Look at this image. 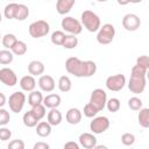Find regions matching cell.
I'll use <instances>...</instances> for the list:
<instances>
[{
  "mask_svg": "<svg viewBox=\"0 0 149 149\" xmlns=\"http://www.w3.org/2000/svg\"><path fill=\"white\" fill-rule=\"evenodd\" d=\"M64 37H65V34L62 30H56L51 34V42L55 45H63Z\"/></svg>",
  "mask_w": 149,
  "mask_h": 149,
  "instance_id": "cell-32",
  "label": "cell"
},
{
  "mask_svg": "<svg viewBox=\"0 0 149 149\" xmlns=\"http://www.w3.org/2000/svg\"><path fill=\"white\" fill-rule=\"evenodd\" d=\"M106 87L109 90V91H113V92H119L121 91L125 85H126V77L125 74L122 73H118V74H114V76H109L107 77L106 79Z\"/></svg>",
  "mask_w": 149,
  "mask_h": 149,
  "instance_id": "cell-9",
  "label": "cell"
},
{
  "mask_svg": "<svg viewBox=\"0 0 149 149\" xmlns=\"http://www.w3.org/2000/svg\"><path fill=\"white\" fill-rule=\"evenodd\" d=\"M115 36V28L112 23H105L99 28L97 34V41L100 44H109Z\"/></svg>",
  "mask_w": 149,
  "mask_h": 149,
  "instance_id": "cell-4",
  "label": "cell"
},
{
  "mask_svg": "<svg viewBox=\"0 0 149 149\" xmlns=\"http://www.w3.org/2000/svg\"><path fill=\"white\" fill-rule=\"evenodd\" d=\"M22 121H23V125L28 128H33V127H36L37 123H38V120L37 118L33 114L31 111H28L23 114V118H22Z\"/></svg>",
  "mask_w": 149,
  "mask_h": 149,
  "instance_id": "cell-22",
  "label": "cell"
},
{
  "mask_svg": "<svg viewBox=\"0 0 149 149\" xmlns=\"http://www.w3.org/2000/svg\"><path fill=\"white\" fill-rule=\"evenodd\" d=\"M1 21H2V15H1V13H0V23H1Z\"/></svg>",
  "mask_w": 149,
  "mask_h": 149,
  "instance_id": "cell-46",
  "label": "cell"
},
{
  "mask_svg": "<svg viewBox=\"0 0 149 149\" xmlns=\"http://www.w3.org/2000/svg\"><path fill=\"white\" fill-rule=\"evenodd\" d=\"M28 16H29V9H28V7L26 5H23V3H19L17 5V8H16V12H15L14 19H16L17 21H24Z\"/></svg>",
  "mask_w": 149,
  "mask_h": 149,
  "instance_id": "cell-24",
  "label": "cell"
},
{
  "mask_svg": "<svg viewBox=\"0 0 149 149\" xmlns=\"http://www.w3.org/2000/svg\"><path fill=\"white\" fill-rule=\"evenodd\" d=\"M7 149H24V142L20 139L12 140L7 146Z\"/></svg>",
  "mask_w": 149,
  "mask_h": 149,
  "instance_id": "cell-39",
  "label": "cell"
},
{
  "mask_svg": "<svg viewBox=\"0 0 149 149\" xmlns=\"http://www.w3.org/2000/svg\"><path fill=\"white\" fill-rule=\"evenodd\" d=\"M36 134L41 137H47L51 134V126L47 121H41L36 126Z\"/></svg>",
  "mask_w": 149,
  "mask_h": 149,
  "instance_id": "cell-21",
  "label": "cell"
},
{
  "mask_svg": "<svg viewBox=\"0 0 149 149\" xmlns=\"http://www.w3.org/2000/svg\"><path fill=\"white\" fill-rule=\"evenodd\" d=\"M72 87V83H71V79L68 77V76H62L59 77L58 79V88L61 92H69Z\"/></svg>",
  "mask_w": 149,
  "mask_h": 149,
  "instance_id": "cell-27",
  "label": "cell"
},
{
  "mask_svg": "<svg viewBox=\"0 0 149 149\" xmlns=\"http://www.w3.org/2000/svg\"><path fill=\"white\" fill-rule=\"evenodd\" d=\"M30 111H31V112H33V114L37 118V120H38V121H40V120H42V119L45 116V114H47V112H45V107L43 106V104L31 107V109H30Z\"/></svg>",
  "mask_w": 149,
  "mask_h": 149,
  "instance_id": "cell-34",
  "label": "cell"
},
{
  "mask_svg": "<svg viewBox=\"0 0 149 149\" xmlns=\"http://www.w3.org/2000/svg\"><path fill=\"white\" fill-rule=\"evenodd\" d=\"M0 38H1V34H0Z\"/></svg>",
  "mask_w": 149,
  "mask_h": 149,
  "instance_id": "cell-47",
  "label": "cell"
},
{
  "mask_svg": "<svg viewBox=\"0 0 149 149\" xmlns=\"http://www.w3.org/2000/svg\"><path fill=\"white\" fill-rule=\"evenodd\" d=\"M109 127V120L107 116H94L90 122V129L93 134H102Z\"/></svg>",
  "mask_w": 149,
  "mask_h": 149,
  "instance_id": "cell-10",
  "label": "cell"
},
{
  "mask_svg": "<svg viewBox=\"0 0 149 149\" xmlns=\"http://www.w3.org/2000/svg\"><path fill=\"white\" fill-rule=\"evenodd\" d=\"M13 59H14V55L12 54L10 50H7V49L0 50V64L1 65H8L13 62Z\"/></svg>",
  "mask_w": 149,
  "mask_h": 149,
  "instance_id": "cell-28",
  "label": "cell"
},
{
  "mask_svg": "<svg viewBox=\"0 0 149 149\" xmlns=\"http://www.w3.org/2000/svg\"><path fill=\"white\" fill-rule=\"evenodd\" d=\"M0 81L6 86H14L17 83V77L12 69L2 68L0 69Z\"/></svg>",
  "mask_w": 149,
  "mask_h": 149,
  "instance_id": "cell-12",
  "label": "cell"
},
{
  "mask_svg": "<svg viewBox=\"0 0 149 149\" xmlns=\"http://www.w3.org/2000/svg\"><path fill=\"white\" fill-rule=\"evenodd\" d=\"M10 121L9 112L5 108H0V126H6Z\"/></svg>",
  "mask_w": 149,
  "mask_h": 149,
  "instance_id": "cell-38",
  "label": "cell"
},
{
  "mask_svg": "<svg viewBox=\"0 0 149 149\" xmlns=\"http://www.w3.org/2000/svg\"><path fill=\"white\" fill-rule=\"evenodd\" d=\"M136 65H139V66H141V68L148 70V69H149V58H148V56H146V55L140 56V57L136 59Z\"/></svg>",
  "mask_w": 149,
  "mask_h": 149,
  "instance_id": "cell-40",
  "label": "cell"
},
{
  "mask_svg": "<svg viewBox=\"0 0 149 149\" xmlns=\"http://www.w3.org/2000/svg\"><path fill=\"white\" fill-rule=\"evenodd\" d=\"M61 24H62V28H63L65 31H68L70 35L77 36V35L80 34L81 30H83V26H81L80 21H78L77 19H74V17H72V16H65V17L62 20Z\"/></svg>",
  "mask_w": 149,
  "mask_h": 149,
  "instance_id": "cell-7",
  "label": "cell"
},
{
  "mask_svg": "<svg viewBox=\"0 0 149 149\" xmlns=\"http://www.w3.org/2000/svg\"><path fill=\"white\" fill-rule=\"evenodd\" d=\"M37 83H38V86H40L41 91H43V92H51V91H54V88L56 86L54 78L51 76H49V74L41 76L38 78Z\"/></svg>",
  "mask_w": 149,
  "mask_h": 149,
  "instance_id": "cell-13",
  "label": "cell"
},
{
  "mask_svg": "<svg viewBox=\"0 0 149 149\" xmlns=\"http://www.w3.org/2000/svg\"><path fill=\"white\" fill-rule=\"evenodd\" d=\"M28 72L30 76H41L44 72V64L40 61H31L28 64Z\"/></svg>",
  "mask_w": 149,
  "mask_h": 149,
  "instance_id": "cell-19",
  "label": "cell"
},
{
  "mask_svg": "<svg viewBox=\"0 0 149 149\" xmlns=\"http://www.w3.org/2000/svg\"><path fill=\"white\" fill-rule=\"evenodd\" d=\"M84 115L86 116V118H94L97 114H98V111L88 102V104H86L85 106H84Z\"/></svg>",
  "mask_w": 149,
  "mask_h": 149,
  "instance_id": "cell-37",
  "label": "cell"
},
{
  "mask_svg": "<svg viewBox=\"0 0 149 149\" xmlns=\"http://www.w3.org/2000/svg\"><path fill=\"white\" fill-rule=\"evenodd\" d=\"M33 149H50V147H49V144H48V143L40 141V142H36V143L34 144Z\"/></svg>",
  "mask_w": 149,
  "mask_h": 149,
  "instance_id": "cell-43",
  "label": "cell"
},
{
  "mask_svg": "<svg viewBox=\"0 0 149 149\" xmlns=\"http://www.w3.org/2000/svg\"><path fill=\"white\" fill-rule=\"evenodd\" d=\"M63 149H80V148H79V144L77 142H74V141H68L64 144Z\"/></svg>",
  "mask_w": 149,
  "mask_h": 149,
  "instance_id": "cell-42",
  "label": "cell"
},
{
  "mask_svg": "<svg viewBox=\"0 0 149 149\" xmlns=\"http://www.w3.org/2000/svg\"><path fill=\"white\" fill-rule=\"evenodd\" d=\"M49 30H50V26L44 20L34 21L33 23H30V26L28 28L29 35L31 37H34V38H40V37L45 36L49 33Z\"/></svg>",
  "mask_w": 149,
  "mask_h": 149,
  "instance_id": "cell-5",
  "label": "cell"
},
{
  "mask_svg": "<svg viewBox=\"0 0 149 149\" xmlns=\"http://www.w3.org/2000/svg\"><path fill=\"white\" fill-rule=\"evenodd\" d=\"M106 101H107V93L102 88H95L92 91L90 97V104L98 112L102 111L106 107Z\"/></svg>",
  "mask_w": 149,
  "mask_h": 149,
  "instance_id": "cell-6",
  "label": "cell"
},
{
  "mask_svg": "<svg viewBox=\"0 0 149 149\" xmlns=\"http://www.w3.org/2000/svg\"><path fill=\"white\" fill-rule=\"evenodd\" d=\"M140 26H141V20L134 13H128L122 19V27L127 31H135L140 28Z\"/></svg>",
  "mask_w": 149,
  "mask_h": 149,
  "instance_id": "cell-11",
  "label": "cell"
},
{
  "mask_svg": "<svg viewBox=\"0 0 149 149\" xmlns=\"http://www.w3.org/2000/svg\"><path fill=\"white\" fill-rule=\"evenodd\" d=\"M24 102H26V94L21 91H16L9 95L8 105L10 111L14 113H20L24 106Z\"/></svg>",
  "mask_w": 149,
  "mask_h": 149,
  "instance_id": "cell-8",
  "label": "cell"
},
{
  "mask_svg": "<svg viewBox=\"0 0 149 149\" xmlns=\"http://www.w3.org/2000/svg\"><path fill=\"white\" fill-rule=\"evenodd\" d=\"M78 45V38L74 36V35H65L64 37V42H63V45L65 49H73Z\"/></svg>",
  "mask_w": 149,
  "mask_h": 149,
  "instance_id": "cell-30",
  "label": "cell"
},
{
  "mask_svg": "<svg viewBox=\"0 0 149 149\" xmlns=\"http://www.w3.org/2000/svg\"><path fill=\"white\" fill-rule=\"evenodd\" d=\"M6 102H7V98H6V95H5L3 93L0 92V108H2V107L6 105Z\"/></svg>",
  "mask_w": 149,
  "mask_h": 149,
  "instance_id": "cell-44",
  "label": "cell"
},
{
  "mask_svg": "<svg viewBox=\"0 0 149 149\" xmlns=\"http://www.w3.org/2000/svg\"><path fill=\"white\" fill-rule=\"evenodd\" d=\"M80 19H81V21H80L81 26H84L86 28V30H88L90 33H95L101 27L99 16L92 10H88V9L84 10L80 15Z\"/></svg>",
  "mask_w": 149,
  "mask_h": 149,
  "instance_id": "cell-3",
  "label": "cell"
},
{
  "mask_svg": "<svg viewBox=\"0 0 149 149\" xmlns=\"http://www.w3.org/2000/svg\"><path fill=\"white\" fill-rule=\"evenodd\" d=\"M1 38H2V40H1L2 45H3L7 50H10L12 47H13V45L16 43V41H17V38H16V36H15L14 34H6V35L2 36Z\"/></svg>",
  "mask_w": 149,
  "mask_h": 149,
  "instance_id": "cell-29",
  "label": "cell"
},
{
  "mask_svg": "<svg viewBox=\"0 0 149 149\" xmlns=\"http://www.w3.org/2000/svg\"><path fill=\"white\" fill-rule=\"evenodd\" d=\"M142 105H143L142 100L140 98H137V97H132L128 100V107L130 109H133V111H140L142 108Z\"/></svg>",
  "mask_w": 149,
  "mask_h": 149,
  "instance_id": "cell-35",
  "label": "cell"
},
{
  "mask_svg": "<svg viewBox=\"0 0 149 149\" xmlns=\"http://www.w3.org/2000/svg\"><path fill=\"white\" fill-rule=\"evenodd\" d=\"M121 142L123 146H127V147H130L135 143V136L134 134L132 133H123L121 135Z\"/></svg>",
  "mask_w": 149,
  "mask_h": 149,
  "instance_id": "cell-36",
  "label": "cell"
},
{
  "mask_svg": "<svg viewBox=\"0 0 149 149\" xmlns=\"http://www.w3.org/2000/svg\"><path fill=\"white\" fill-rule=\"evenodd\" d=\"M20 87L24 92H33V91H35V87H36V80H35V78L33 76H30V74L23 76L20 79Z\"/></svg>",
  "mask_w": 149,
  "mask_h": 149,
  "instance_id": "cell-16",
  "label": "cell"
},
{
  "mask_svg": "<svg viewBox=\"0 0 149 149\" xmlns=\"http://www.w3.org/2000/svg\"><path fill=\"white\" fill-rule=\"evenodd\" d=\"M74 6V0H58L56 2V10L61 15L68 14Z\"/></svg>",
  "mask_w": 149,
  "mask_h": 149,
  "instance_id": "cell-17",
  "label": "cell"
},
{
  "mask_svg": "<svg viewBox=\"0 0 149 149\" xmlns=\"http://www.w3.org/2000/svg\"><path fill=\"white\" fill-rule=\"evenodd\" d=\"M61 95L56 94V93H51V94H48L47 97H43V106L45 108H50V109H54V108H57L59 105H61Z\"/></svg>",
  "mask_w": 149,
  "mask_h": 149,
  "instance_id": "cell-15",
  "label": "cell"
},
{
  "mask_svg": "<svg viewBox=\"0 0 149 149\" xmlns=\"http://www.w3.org/2000/svg\"><path fill=\"white\" fill-rule=\"evenodd\" d=\"M43 101V94L42 92L40 91H33L29 93L28 95V104L34 107V106H37V105H41Z\"/></svg>",
  "mask_w": 149,
  "mask_h": 149,
  "instance_id": "cell-23",
  "label": "cell"
},
{
  "mask_svg": "<svg viewBox=\"0 0 149 149\" xmlns=\"http://www.w3.org/2000/svg\"><path fill=\"white\" fill-rule=\"evenodd\" d=\"M120 106H121V104H120V100L118 98H111L106 101V107L112 113L118 112L120 109Z\"/></svg>",
  "mask_w": 149,
  "mask_h": 149,
  "instance_id": "cell-33",
  "label": "cell"
},
{
  "mask_svg": "<svg viewBox=\"0 0 149 149\" xmlns=\"http://www.w3.org/2000/svg\"><path fill=\"white\" fill-rule=\"evenodd\" d=\"M137 120L141 127L148 128L149 127V108H141L137 115Z\"/></svg>",
  "mask_w": 149,
  "mask_h": 149,
  "instance_id": "cell-25",
  "label": "cell"
},
{
  "mask_svg": "<svg viewBox=\"0 0 149 149\" xmlns=\"http://www.w3.org/2000/svg\"><path fill=\"white\" fill-rule=\"evenodd\" d=\"M65 69L74 77L88 78L97 72V64L93 61H80L78 57H69L65 62Z\"/></svg>",
  "mask_w": 149,
  "mask_h": 149,
  "instance_id": "cell-1",
  "label": "cell"
},
{
  "mask_svg": "<svg viewBox=\"0 0 149 149\" xmlns=\"http://www.w3.org/2000/svg\"><path fill=\"white\" fill-rule=\"evenodd\" d=\"M79 143L85 149H93L97 146V137L91 133H83L79 135Z\"/></svg>",
  "mask_w": 149,
  "mask_h": 149,
  "instance_id": "cell-14",
  "label": "cell"
},
{
  "mask_svg": "<svg viewBox=\"0 0 149 149\" xmlns=\"http://www.w3.org/2000/svg\"><path fill=\"white\" fill-rule=\"evenodd\" d=\"M10 136H12V132L8 128H6V127L0 128V140L1 141H7L10 139Z\"/></svg>",
  "mask_w": 149,
  "mask_h": 149,
  "instance_id": "cell-41",
  "label": "cell"
},
{
  "mask_svg": "<svg viewBox=\"0 0 149 149\" xmlns=\"http://www.w3.org/2000/svg\"><path fill=\"white\" fill-rule=\"evenodd\" d=\"M47 119H48L47 122H48L50 126H58V125L62 122L63 116H62V113H61L57 108H54V109H50V112L48 113Z\"/></svg>",
  "mask_w": 149,
  "mask_h": 149,
  "instance_id": "cell-20",
  "label": "cell"
},
{
  "mask_svg": "<svg viewBox=\"0 0 149 149\" xmlns=\"http://www.w3.org/2000/svg\"><path fill=\"white\" fill-rule=\"evenodd\" d=\"M27 44L23 42V41H16V43L12 47V49H10V51H12V54L13 55H16V56H22V55H24L26 52H27Z\"/></svg>",
  "mask_w": 149,
  "mask_h": 149,
  "instance_id": "cell-26",
  "label": "cell"
},
{
  "mask_svg": "<svg viewBox=\"0 0 149 149\" xmlns=\"http://www.w3.org/2000/svg\"><path fill=\"white\" fill-rule=\"evenodd\" d=\"M146 69L139 66V65H134L130 71V78L128 81V88L130 92L135 93V94H140L144 91L146 88V74H147Z\"/></svg>",
  "mask_w": 149,
  "mask_h": 149,
  "instance_id": "cell-2",
  "label": "cell"
},
{
  "mask_svg": "<svg viewBox=\"0 0 149 149\" xmlns=\"http://www.w3.org/2000/svg\"><path fill=\"white\" fill-rule=\"evenodd\" d=\"M65 119L70 125H77L81 121V112L78 108L72 107L66 112Z\"/></svg>",
  "mask_w": 149,
  "mask_h": 149,
  "instance_id": "cell-18",
  "label": "cell"
},
{
  "mask_svg": "<svg viewBox=\"0 0 149 149\" xmlns=\"http://www.w3.org/2000/svg\"><path fill=\"white\" fill-rule=\"evenodd\" d=\"M93 149H108L106 146H104V144H97Z\"/></svg>",
  "mask_w": 149,
  "mask_h": 149,
  "instance_id": "cell-45",
  "label": "cell"
},
{
  "mask_svg": "<svg viewBox=\"0 0 149 149\" xmlns=\"http://www.w3.org/2000/svg\"><path fill=\"white\" fill-rule=\"evenodd\" d=\"M17 5L19 3H15V2H10V3L6 5V7L3 9V15H5L6 19H8V20L14 19L15 12H16V8H17Z\"/></svg>",
  "mask_w": 149,
  "mask_h": 149,
  "instance_id": "cell-31",
  "label": "cell"
}]
</instances>
